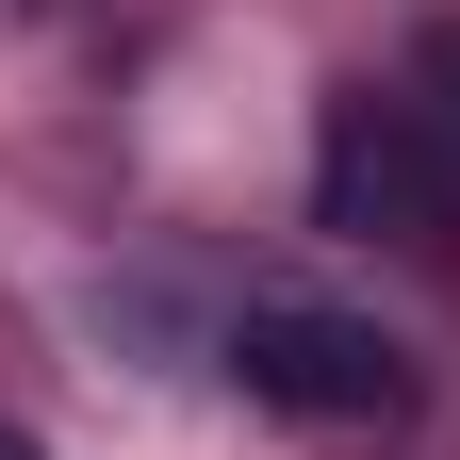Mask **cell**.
Returning a JSON list of instances; mask_svg holds the SVG:
<instances>
[{
	"mask_svg": "<svg viewBox=\"0 0 460 460\" xmlns=\"http://www.w3.org/2000/svg\"><path fill=\"white\" fill-rule=\"evenodd\" d=\"M329 214L444 230V148L411 132V99H345V115H329Z\"/></svg>",
	"mask_w": 460,
	"mask_h": 460,
	"instance_id": "obj_2",
	"label": "cell"
},
{
	"mask_svg": "<svg viewBox=\"0 0 460 460\" xmlns=\"http://www.w3.org/2000/svg\"><path fill=\"white\" fill-rule=\"evenodd\" d=\"M0 460H33V444H17V428H0Z\"/></svg>",
	"mask_w": 460,
	"mask_h": 460,
	"instance_id": "obj_4",
	"label": "cell"
},
{
	"mask_svg": "<svg viewBox=\"0 0 460 460\" xmlns=\"http://www.w3.org/2000/svg\"><path fill=\"white\" fill-rule=\"evenodd\" d=\"M230 362H247V394L263 411H296V428H378L394 394V345L362 329V313H313V296H263L247 329H230Z\"/></svg>",
	"mask_w": 460,
	"mask_h": 460,
	"instance_id": "obj_1",
	"label": "cell"
},
{
	"mask_svg": "<svg viewBox=\"0 0 460 460\" xmlns=\"http://www.w3.org/2000/svg\"><path fill=\"white\" fill-rule=\"evenodd\" d=\"M444 83H460V49H444ZM444 132H460V99H444Z\"/></svg>",
	"mask_w": 460,
	"mask_h": 460,
	"instance_id": "obj_3",
	"label": "cell"
}]
</instances>
